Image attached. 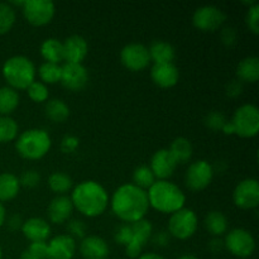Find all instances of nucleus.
<instances>
[{
	"mask_svg": "<svg viewBox=\"0 0 259 259\" xmlns=\"http://www.w3.org/2000/svg\"><path fill=\"white\" fill-rule=\"evenodd\" d=\"M110 205L114 215L125 224H133L144 219L151 207L146 190L139 189L133 184L118 187L113 194Z\"/></svg>",
	"mask_w": 259,
	"mask_h": 259,
	"instance_id": "1",
	"label": "nucleus"
},
{
	"mask_svg": "<svg viewBox=\"0 0 259 259\" xmlns=\"http://www.w3.org/2000/svg\"><path fill=\"white\" fill-rule=\"evenodd\" d=\"M71 202L73 209L88 218L100 217L109 205V195L99 182L88 180L82 181L72 190Z\"/></svg>",
	"mask_w": 259,
	"mask_h": 259,
	"instance_id": "2",
	"label": "nucleus"
},
{
	"mask_svg": "<svg viewBox=\"0 0 259 259\" xmlns=\"http://www.w3.org/2000/svg\"><path fill=\"white\" fill-rule=\"evenodd\" d=\"M149 206L162 214H174L184 209L186 196L184 191L168 180H157L147 191Z\"/></svg>",
	"mask_w": 259,
	"mask_h": 259,
	"instance_id": "3",
	"label": "nucleus"
},
{
	"mask_svg": "<svg viewBox=\"0 0 259 259\" xmlns=\"http://www.w3.org/2000/svg\"><path fill=\"white\" fill-rule=\"evenodd\" d=\"M35 66L25 56H13L3 65V76L14 90H27L35 81Z\"/></svg>",
	"mask_w": 259,
	"mask_h": 259,
	"instance_id": "4",
	"label": "nucleus"
},
{
	"mask_svg": "<svg viewBox=\"0 0 259 259\" xmlns=\"http://www.w3.org/2000/svg\"><path fill=\"white\" fill-rule=\"evenodd\" d=\"M52 141L47 131L39 128L28 129L18 137L15 149L24 159H40L50 152Z\"/></svg>",
	"mask_w": 259,
	"mask_h": 259,
	"instance_id": "5",
	"label": "nucleus"
},
{
	"mask_svg": "<svg viewBox=\"0 0 259 259\" xmlns=\"http://www.w3.org/2000/svg\"><path fill=\"white\" fill-rule=\"evenodd\" d=\"M234 134L242 138H252L259 132V110L253 104H244L235 110L232 120Z\"/></svg>",
	"mask_w": 259,
	"mask_h": 259,
	"instance_id": "6",
	"label": "nucleus"
},
{
	"mask_svg": "<svg viewBox=\"0 0 259 259\" xmlns=\"http://www.w3.org/2000/svg\"><path fill=\"white\" fill-rule=\"evenodd\" d=\"M199 227V218L191 209L179 210L171 214L168 220V234L180 240H186L196 233Z\"/></svg>",
	"mask_w": 259,
	"mask_h": 259,
	"instance_id": "7",
	"label": "nucleus"
},
{
	"mask_svg": "<svg viewBox=\"0 0 259 259\" xmlns=\"http://www.w3.org/2000/svg\"><path fill=\"white\" fill-rule=\"evenodd\" d=\"M224 247L235 257L248 258L254 253L255 239L249 230L235 228L225 235Z\"/></svg>",
	"mask_w": 259,
	"mask_h": 259,
	"instance_id": "8",
	"label": "nucleus"
},
{
	"mask_svg": "<svg viewBox=\"0 0 259 259\" xmlns=\"http://www.w3.org/2000/svg\"><path fill=\"white\" fill-rule=\"evenodd\" d=\"M23 15L29 24L42 27L53 19L56 13L55 3L51 0H25L22 7Z\"/></svg>",
	"mask_w": 259,
	"mask_h": 259,
	"instance_id": "9",
	"label": "nucleus"
},
{
	"mask_svg": "<svg viewBox=\"0 0 259 259\" xmlns=\"http://www.w3.org/2000/svg\"><path fill=\"white\" fill-rule=\"evenodd\" d=\"M212 177L214 167L205 159H199L189 166L185 175V182L191 191H201L211 184Z\"/></svg>",
	"mask_w": 259,
	"mask_h": 259,
	"instance_id": "10",
	"label": "nucleus"
},
{
	"mask_svg": "<svg viewBox=\"0 0 259 259\" xmlns=\"http://www.w3.org/2000/svg\"><path fill=\"white\" fill-rule=\"evenodd\" d=\"M227 20V14L215 5H204L195 10L192 23L202 32H214L219 29Z\"/></svg>",
	"mask_w": 259,
	"mask_h": 259,
	"instance_id": "11",
	"label": "nucleus"
},
{
	"mask_svg": "<svg viewBox=\"0 0 259 259\" xmlns=\"http://www.w3.org/2000/svg\"><path fill=\"white\" fill-rule=\"evenodd\" d=\"M120 61L124 67L128 68L129 71L138 72L144 70L151 62L148 47L142 43H129L121 48Z\"/></svg>",
	"mask_w": 259,
	"mask_h": 259,
	"instance_id": "12",
	"label": "nucleus"
},
{
	"mask_svg": "<svg viewBox=\"0 0 259 259\" xmlns=\"http://www.w3.org/2000/svg\"><path fill=\"white\" fill-rule=\"evenodd\" d=\"M131 225L133 237H132L131 243L125 247V253L129 258L138 259L142 255L143 248L153 235V225L149 220L146 219H142Z\"/></svg>",
	"mask_w": 259,
	"mask_h": 259,
	"instance_id": "13",
	"label": "nucleus"
},
{
	"mask_svg": "<svg viewBox=\"0 0 259 259\" xmlns=\"http://www.w3.org/2000/svg\"><path fill=\"white\" fill-rule=\"evenodd\" d=\"M233 201L243 210L255 209L259 205V182L257 179H245L237 185Z\"/></svg>",
	"mask_w": 259,
	"mask_h": 259,
	"instance_id": "14",
	"label": "nucleus"
},
{
	"mask_svg": "<svg viewBox=\"0 0 259 259\" xmlns=\"http://www.w3.org/2000/svg\"><path fill=\"white\" fill-rule=\"evenodd\" d=\"M63 88L70 91H80L88 85L89 72L82 63L66 62L61 66V80Z\"/></svg>",
	"mask_w": 259,
	"mask_h": 259,
	"instance_id": "15",
	"label": "nucleus"
},
{
	"mask_svg": "<svg viewBox=\"0 0 259 259\" xmlns=\"http://www.w3.org/2000/svg\"><path fill=\"white\" fill-rule=\"evenodd\" d=\"M177 164L179 163L168 149H159L152 156L149 168L153 172L156 180H167L174 175Z\"/></svg>",
	"mask_w": 259,
	"mask_h": 259,
	"instance_id": "16",
	"label": "nucleus"
},
{
	"mask_svg": "<svg viewBox=\"0 0 259 259\" xmlns=\"http://www.w3.org/2000/svg\"><path fill=\"white\" fill-rule=\"evenodd\" d=\"M76 253V240L67 234L52 238L47 243V259H72Z\"/></svg>",
	"mask_w": 259,
	"mask_h": 259,
	"instance_id": "17",
	"label": "nucleus"
},
{
	"mask_svg": "<svg viewBox=\"0 0 259 259\" xmlns=\"http://www.w3.org/2000/svg\"><path fill=\"white\" fill-rule=\"evenodd\" d=\"M73 211V205L71 199L66 195H58L50 202L47 209L48 219L53 224H63L68 222Z\"/></svg>",
	"mask_w": 259,
	"mask_h": 259,
	"instance_id": "18",
	"label": "nucleus"
},
{
	"mask_svg": "<svg viewBox=\"0 0 259 259\" xmlns=\"http://www.w3.org/2000/svg\"><path fill=\"white\" fill-rule=\"evenodd\" d=\"M62 43L66 62L82 63V61L88 56V40L82 35L73 34L66 38L65 42Z\"/></svg>",
	"mask_w": 259,
	"mask_h": 259,
	"instance_id": "19",
	"label": "nucleus"
},
{
	"mask_svg": "<svg viewBox=\"0 0 259 259\" xmlns=\"http://www.w3.org/2000/svg\"><path fill=\"white\" fill-rule=\"evenodd\" d=\"M109 245L98 235H86L80 243V253L85 259H108Z\"/></svg>",
	"mask_w": 259,
	"mask_h": 259,
	"instance_id": "20",
	"label": "nucleus"
},
{
	"mask_svg": "<svg viewBox=\"0 0 259 259\" xmlns=\"http://www.w3.org/2000/svg\"><path fill=\"white\" fill-rule=\"evenodd\" d=\"M20 230L30 243L47 242L51 235V225L42 218H30L25 220Z\"/></svg>",
	"mask_w": 259,
	"mask_h": 259,
	"instance_id": "21",
	"label": "nucleus"
},
{
	"mask_svg": "<svg viewBox=\"0 0 259 259\" xmlns=\"http://www.w3.org/2000/svg\"><path fill=\"white\" fill-rule=\"evenodd\" d=\"M151 77L159 88L169 89L179 82L180 72L174 63H162V65H153L151 70Z\"/></svg>",
	"mask_w": 259,
	"mask_h": 259,
	"instance_id": "22",
	"label": "nucleus"
},
{
	"mask_svg": "<svg viewBox=\"0 0 259 259\" xmlns=\"http://www.w3.org/2000/svg\"><path fill=\"white\" fill-rule=\"evenodd\" d=\"M149 57L153 61L154 65H162V63H174L176 57V51L171 43L166 40H154L148 48Z\"/></svg>",
	"mask_w": 259,
	"mask_h": 259,
	"instance_id": "23",
	"label": "nucleus"
},
{
	"mask_svg": "<svg viewBox=\"0 0 259 259\" xmlns=\"http://www.w3.org/2000/svg\"><path fill=\"white\" fill-rule=\"evenodd\" d=\"M238 80L242 82H257L259 78V58L257 56L245 57L238 63L237 67Z\"/></svg>",
	"mask_w": 259,
	"mask_h": 259,
	"instance_id": "24",
	"label": "nucleus"
},
{
	"mask_svg": "<svg viewBox=\"0 0 259 259\" xmlns=\"http://www.w3.org/2000/svg\"><path fill=\"white\" fill-rule=\"evenodd\" d=\"M40 55L46 62L60 65V62L65 61L63 43L57 38H47L40 45Z\"/></svg>",
	"mask_w": 259,
	"mask_h": 259,
	"instance_id": "25",
	"label": "nucleus"
},
{
	"mask_svg": "<svg viewBox=\"0 0 259 259\" xmlns=\"http://www.w3.org/2000/svg\"><path fill=\"white\" fill-rule=\"evenodd\" d=\"M20 184L19 177L10 172H4L0 175V202L10 201L19 194Z\"/></svg>",
	"mask_w": 259,
	"mask_h": 259,
	"instance_id": "26",
	"label": "nucleus"
},
{
	"mask_svg": "<svg viewBox=\"0 0 259 259\" xmlns=\"http://www.w3.org/2000/svg\"><path fill=\"white\" fill-rule=\"evenodd\" d=\"M204 224L207 232L215 238H220L225 233H228V227H229L228 218L222 211H217V210L210 211L206 215Z\"/></svg>",
	"mask_w": 259,
	"mask_h": 259,
	"instance_id": "27",
	"label": "nucleus"
},
{
	"mask_svg": "<svg viewBox=\"0 0 259 259\" xmlns=\"http://www.w3.org/2000/svg\"><path fill=\"white\" fill-rule=\"evenodd\" d=\"M45 111L46 116L51 121H55V123H63L70 116V108L61 99H51V100H47V104L45 106Z\"/></svg>",
	"mask_w": 259,
	"mask_h": 259,
	"instance_id": "28",
	"label": "nucleus"
},
{
	"mask_svg": "<svg viewBox=\"0 0 259 259\" xmlns=\"http://www.w3.org/2000/svg\"><path fill=\"white\" fill-rule=\"evenodd\" d=\"M19 105V94L10 86L0 88V115L9 116Z\"/></svg>",
	"mask_w": 259,
	"mask_h": 259,
	"instance_id": "29",
	"label": "nucleus"
},
{
	"mask_svg": "<svg viewBox=\"0 0 259 259\" xmlns=\"http://www.w3.org/2000/svg\"><path fill=\"white\" fill-rule=\"evenodd\" d=\"M168 151L171 152L177 163H187L191 159L194 148H192V144L189 139L185 138V137H179L172 142Z\"/></svg>",
	"mask_w": 259,
	"mask_h": 259,
	"instance_id": "30",
	"label": "nucleus"
},
{
	"mask_svg": "<svg viewBox=\"0 0 259 259\" xmlns=\"http://www.w3.org/2000/svg\"><path fill=\"white\" fill-rule=\"evenodd\" d=\"M72 179L63 172H53L48 177V186L57 195H65L72 189Z\"/></svg>",
	"mask_w": 259,
	"mask_h": 259,
	"instance_id": "31",
	"label": "nucleus"
},
{
	"mask_svg": "<svg viewBox=\"0 0 259 259\" xmlns=\"http://www.w3.org/2000/svg\"><path fill=\"white\" fill-rule=\"evenodd\" d=\"M18 124L10 116L0 115V143H8L18 137Z\"/></svg>",
	"mask_w": 259,
	"mask_h": 259,
	"instance_id": "32",
	"label": "nucleus"
},
{
	"mask_svg": "<svg viewBox=\"0 0 259 259\" xmlns=\"http://www.w3.org/2000/svg\"><path fill=\"white\" fill-rule=\"evenodd\" d=\"M153 172L149 166H139L133 172V185L138 186L142 190H148L156 182Z\"/></svg>",
	"mask_w": 259,
	"mask_h": 259,
	"instance_id": "33",
	"label": "nucleus"
},
{
	"mask_svg": "<svg viewBox=\"0 0 259 259\" xmlns=\"http://www.w3.org/2000/svg\"><path fill=\"white\" fill-rule=\"evenodd\" d=\"M38 75L39 78L45 85L47 83H56L60 82L61 80V66L56 65V63L45 62L39 66L38 68Z\"/></svg>",
	"mask_w": 259,
	"mask_h": 259,
	"instance_id": "34",
	"label": "nucleus"
},
{
	"mask_svg": "<svg viewBox=\"0 0 259 259\" xmlns=\"http://www.w3.org/2000/svg\"><path fill=\"white\" fill-rule=\"evenodd\" d=\"M15 23V10L9 3L0 2V35L5 34Z\"/></svg>",
	"mask_w": 259,
	"mask_h": 259,
	"instance_id": "35",
	"label": "nucleus"
},
{
	"mask_svg": "<svg viewBox=\"0 0 259 259\" xmlns=\"http://www.w3.org/2000/svg\"><path fill=\"white\" fill-rule=\"evenodd\" d=\"M27 93L30 100H33L34 103H45L50 96L47 85H45L40 81H34V82L30 83L27 89Z\"/></svg>",
	"mask_w": 259,
	"mask_h": 259,
	"instance_id": "36",
	"label": "nucleus"
},
{
	"mask_svg": "<svg viewBox=\"0 0 259 259\" xmlns=\"http://www.w3.org/2000/svg\"><path fill=\"white\" fill-rule=\"evenodd\" d=\"M227 121L228 120L225 118V115L223 113H220V111H211L205 118V124H206L207 128L215 132L223 131Z\"/></svg>",
	"mask_w": 259,
	"mask_h": 259,
	"instance_id": "37",
	"label": "nucleus"
},
{
	"mask_svg": "<svg viewBox=\"0 0 259 259\" xmlns=\"http://www.w3.org/2000/svg\"><path fill=\"white\" fill-rule=\"evenodd\" d=\"M86 224L80 219H72L67 222V232L71 238L73 239H83L86 237Z\"/></svg>",
	"mask_w": 259,
	"mask_h": 259,
	"instance_id": "38",
	"label": "nucleus"
},
{
	"mask_svg": "<svg viewBox=\"0 0 259 259\" xmlns=\"http://www.w3.org/2000/svg\"><path fill=\"white\" fill-rule=\"evenodd\" d=\"M247 25L249 28V30H252V33L258 34L259 33V4L254 3L253 5H250L249 9L247 13Z\"/></svg>",
	"mask_w": 259,
	"mask_h": 259,
	"instance_id": "39",
	"label": "nucleus"
},
{
	"mask_svg": "<svg viewBox=\"0 0 259 259\" xmlns=\"http://www.w3.org/2000/svg\"><path fill=\"white\" fill-rule=\"evenodd\" d=\"M40 182V175L39 172L37 171H25L23 172L22 176L19 177V184L20 186L23 187H27V189H34L39 185Z\"/></svg>",
	"mask_w": 259,
	"mask_h": 259,
	"instance_id": "40",
	"label": "nucleus"
},
{
	"mask_svg": "<svg viewBox=\"0 0 259 259\" xmlns=\"http://www.w3.org/2000/svg\"><path fill=\"white\" fill-rule=\"evenodd\" d=\"M132 237H133V232H132V225L131 224H123L116 229L114 239L118 244L126 247L131 243Z\"/></svg>",
	"mask_w": 259,
	"mask_h": 259,
	"instance_id": "41",
	"label": "nucleus"
},
{
	"mask_svg": "<svg viewBox=\"0 0 259 259\" xmlns=\"http://www.w3.org/2000/svg\"><path fill=\"white\" fill-rule=\"evenodd\" d=\"M220 39H222V42L224 43L225 46H228V47L234 46L238 39V33L237 30H235V28L229 27V25L223 28L222 32H220Z\"/></svg>",
	"mask_w": 259,
	"mask_h": 259,
	"instance_id": "42",
	"label": "nucleus"
},
{
	"mask_svg": "<svg viewBox=\"0 0 259 259\" xmlns=\"http://www.w3.org/2000/svg\"><path fill=\"white\" fill-rule=\"evenodd\" d=\"M78 138L75 136H65L61 141V149L63 153H73L78 148Z\"/></svg>",
	"mask_w": 259,
	"mask_h": 259,
	"instance_id": "43",
	"label": "nucleus"
},
{
	"mask_svg": "<svg viewBox=\"0 0 259 259\" xmlns=\"http://www.w3.org/2000/svg\"><path fill=\"white\" fill-rule=\"evenodd\" d=\"M28 250L38 259H47V242L30 243Z\"/></svg>",
	"mask_w": 259,
	"mask_h": 259,
	"instance_id": "44",
	"label": "nucleus"
},
{
	"mask_svg": "<svg viewBox=\"0 0 259 259\" xmlns=\"http://www.w3.org/2000/svg\"><path fill=\"white\" fill-rule=\"evenodd\" d=\"M225 91H227V95L229 96V98H238V96L243 93V82L238 80V78L232 80L227 85Z\"/></svg>",
	"mask_w": 259,
	"mask_h": 259,
	"instance_id": "45",
	"label": "nucleus"
},
{
	"mask_svg": "<svg viewBox=\"0 0 259 259\" xmlns=\"http://www.w3.org/2000/svg\"><path fill=\"white\" fill-rule=\"evenodd\" d=\"M22 225L23 219L20 215H12V217L7 220V227L10 232H17V230L22 229Z\"/></svg>",
	"mask_w": 259,
	"mask_h": 259,
	"instance_id": "46",
	"label": "nucleus"
},
{
	"mask_svg": "<svg viewBox=\"0 0 259 259\" xmlns=\"http://www.w3.org/2000/svg\"><path fill=\"white\" fill-rule=\"evenodd\" d=\"M169 237H171V235L168 234V232L162 230V232L157 233V234L154 235L153 243L156 245H158V247H166V245L169 244Z\"/></svg>",
	"mask_w": 259,
	"mask_h": 259,
	"instance_id": "47",
	"label": "nucleus"
},
{
	"mask_svg": "<svg viewBox=\"0 0 259 259\" xmlns=\"http://www.w3.org/2000/svg\"><path fill=\"white\" fill-rule=\"evenodd\" d=\"M209 249L211 250L214 254H218V253L223 252L225 249L224 247V240L222 238H214L209 242Z\"/></svg>",
	"mask_w": 259,
	"mask_h": 259,
	"instance_id": "48",
	"label": "nucleus"
},
{
	"mask_svg": "<svg viewBox=\"0 0 259 259\" xmlns=\"http://www.w3.org/2000/svg\"><path fill=\"white\" fill-rule=\"evenodd\" d=\"M138 259H166L157 253H143Z\"/></svg>",
	"mask_w": 259,
	"mask_h": 259,
	"instance_id": "49",
	"label": "nucleus"
},
{
	"mask_svg": "<svg viewBox=\"0 0 259 259\" xmlns=\"http://www.w3.org/2000/svg\"><path fill=\"white\" fill-rule=\"evenodd\" d=\"M5 220H7V211H5L4 205L0 202V228L5 224Z\"/></svg>",
	"mask_w": 259,
	"mask_h": 259,
	"instance_id": "50",
	"label": "nucleus"
},
{
	"mask_svg": "<svg viewBox=\"0 0 259 259\" xmlns=\"http://www.w3.org/2000/svg\"><path fill=\"white\" fill-rule=\"evenodd\" d=\"M20 259H38V258L34 257V255H33L32 253L29 252V250L25 249L24 252H23L22 254H20Z\"/></svg>",
	"mask_w": 259,
	"mask_h": 259,
	"instance_id": "51",
	"label": "nucleus"
},
{
	"mask_svg": "<svg viewBox=\"0 0 259 259\" xmlns=\"http://www.w3.org/2000/svg\"><path fill=\"white\" fill-rule=\"evenodd\" d=\"M177 259H199V258H196L192 254H185V255H181V257H179Z\"/></svg>",
	"mask_w": 259,
	"mask_h": 259,
	"instance_id": "52",
	"label": "nucleus"
},
{
	"mask_svg": "<svg viewBox=\"0 0 259 259\" xmlns=\"http://www.w3.org/2000/svg\"><path fill=\"white\" fill-rule=\"evenodd\" d=\"M3 258V252H2V248H0V259Z\"/></svg>",
	"mask_w": 259,
	"mask_h": 259,
	"instance_id": "53",
	"label": "nucleus"
}]
</instances>
